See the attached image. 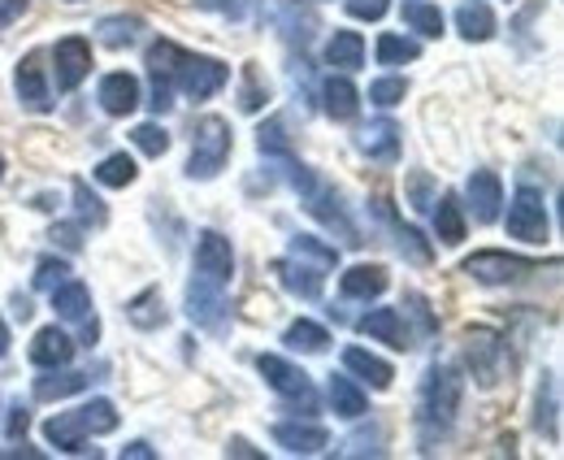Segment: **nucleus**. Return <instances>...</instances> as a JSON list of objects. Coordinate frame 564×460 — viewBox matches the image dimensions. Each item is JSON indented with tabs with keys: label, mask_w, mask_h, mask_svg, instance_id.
Wrapping results in <instances>:
<instances>
[{
	"label": "nucleus",
	"mask_w": 564,
	"mask_h": 460,
	"mask_svg": "<svg viewBox=\"0 0 564 460\" xmlns=\"http://www.w3.org/2000/svg\"><path fill=\"white\" fill-rule=\"evenodd\" d=\"M460 395H465V378L452 365H430L422 378V435H447L456 413H460Z\"/></svg>",
	"instance_id": "nucleus-1"
},
{
	"label": "nucleus",
	"mask_w": 564,
	"mask_h": 460,
	"mask_svg": "<svg viewBox=\"0 0 564 460\" xmlns=\"http://www.w3.org/2000/svg\"><path fill=\"white\" fill-rule=\"evenodd\" d=\"M230 148H235V135H230V122L226 118H200L196 122V135H192V161H187V179L196 183H209L226 170L230 161Z\"/></svg>",
	"instance_id": "nucleus-2"
},
{
	"label": "nucleus",
	"mask_w": 564,
	"mask_h": 460,
	"mask_svg": "<svg viewBox=\"0 0 564 460\" xmlns=\"http://www.w3.org/2000/svg\"><path fill=\"white\" fill-rule=\"evenodd\" d=\"M257 370H261V378L270 383V392H279L286 404H300L304 413H313L317 408V392H313V378L300 370V365H291L286 356H274V352H261L257 356Z\"/></svg>",
	"instance_id": "nucleus-3"
},
{
	"label": "nucleus",
	"mask_w": 564,
	"mask_h": 460,
	"mask_svg": "<svg viewBox=\"0 0 564 460\" xmlns=\"http://www.w3.org/2000/svg\"><path fill=\"white\" fill-rule=\"evenodd\" d=\"M230 83V66L217 62V57H200V53H183L178 69H174V87L187 96V100H209L221 87Z\"/></svg>",
	"instance_id": "nucleus-4"
},
{
	"label": "nucleus",
	"mask_w": 564,
	"mask_h": 460,
	"mask_svg": "<svg viewBox=\"0 0 564 460\" xmlns=\"http://www.w3.org/2000/svg\"><path fill=\"white\" fill-rule=\"evenodd\" d=\"M547 200L539 188H517L508 200V235L521 244H543L547 239Z\"/></svg>",
	"instance_id": "nucleus-5"
},
{
	"label": "nucleus",
	"mask_w": 564,
	"mask_h": 460,
	"mask_svg": "<svg viewBox=\"0 0 564 460\" xmlns=\"http://www.w3.org/2000/svg\"><path fill=\"white\" fill-rule=\"evenodd\" d=\"M192 278L205 282V287H217V291L230 287V278H235V253H230V239L221 231H200Z\"/></svg>",
	"instance_id": "nucleus-6"
},
{
	"label": "nucleus",
	"mask_w": 564,
	"mask_h": 460,
	"mask_svg": "<svg viewBox=\"0 0 564 460\" xmlns=\"http://www.w3.org/2000/svg\"><path fill=\"white\" fill-rule=\"evenodd\" d=\"M465 361H469L478 387L491 392L495 383L503 378V339L487 327H474L469 334H465Z\"/></svg>",
	"instance_id": "nucleus-7"
},
{
	"label": "nucleus",
	"mask_w": 564,
	"mask_h": 460,
	"mask_svg": "<svg viewBox=\"0 0 564 460\" xmlns=\"http://www.w3.org/2000/svg\"><path fill=\"white\" fill-rule=\"evenodd\" d=\"M534 269H539L534 261L512 257V253H499V248L474 253V257L465 261V274H469L474 282H482V287H508V282H517V278H525V274H534Z\"/></svg>",
	"instance_id": "nucleus-8"
},
{
	"label": "nucleus",
	"mask_w": 564,
	"mask_h": 460,
	"mask_svg": "<svg viewBox=\"0 0 564 460\" xmlns=\"http://www.w3.org/2000/svg\"><path fill=\"white\" fill-rule=\"evenodd\" d=\"M13 92H18L22 109H31V114H48L53 109V92H48V74H44V53H26L13 66Z\"/></svg>",
	"instance_id": "nucleus-9"
},
{
	"label": "nucleus",
	"mask_w": 564,
	"mask_h": 460,
	"mask_svg": "<svg viewBox=\"0 0 564 460\" xmlns=\"http://www.w3.org/2000/svg\"><path fill=\"white\" fill-rule=\"evenodd\" d=\"M87 74H91V44H87L83 35L57 40V49H53V78H57V92H74Z\"/></svg>",
	"instance_id": "nucleus-10"
},
{
	"label": "nucleus",
	"mask_w": 564,
	"mask_h": 460,
	"mask_svg": "<svg viewBox=\"0 0 564 460\" xmlns=\"http://www.w3.org/2000/svg\"><path fill=\"white\" fill-rule=\"evenodd\" d=\"M53 309H57V318L78 322L87 343H96L100 327H96V313H91V291H87L83 282H57V287H53Z\"/></svg>",
	"instance_id": "nucleus-11"
},
{
	"label": "nucleus",
	"mask_w": 564,
	"mask_h": 460,
	"mask_svg": "<svg viewBox=\"0 0 564 460\" xmlns=\"http://www.w3.org/2000/svg\"><path fill=\"white\" fill-rule=\"evenodd\" d=\"M140 100H143V92H140V78H135V74L113 69V74L100 78V109H105L109 118H127V114H135Z\"/></svg>",
	"instance_id": "nucleus-12"
},
{
	"label": "nucleus",
	"mask_w": 564,
	"mask_h": 460,
	"mask_svg": "<svg viewBox=\"0 0 564 460\" xmlns=\"http://www.w3.org/2000/svg\"><path fill=\"white\" fill-rule=\"evenodd\" d=\"M465 196H469V213H474V222L491 226L495 217H499V208H503V183H499V174H495V170H474V174H469V183H465Z\"/></svg>",
	"instance_id": "nucleus-13"
},
{
	"label": "nucleus",
	"mask_w": 564,
	"mask_h": 460,
	"mask_svg": "<svg viewBox=\"0 0 564 460\" xmlns=\"http://www.w3.org/2000/svg\"><path fill=\"white\" fill-rule=\"evenodd\" d=\"M274 443L286 448L291 457H317V452H326L330 435L317 421H279L274 426Z\"/></svg>",
	"instance_id": "nucleus-14"
},
{
	"label": "nucleus",
	"mask_w": 564,
	"mask_h": 460,
	"mask_svg": "<svg viewBox=\"0 0 564 460\" xmlns=\"http://www.w3.org/2000/svg\"><path fill=\"white\" fill-rule=\"evenodd\" d=\"M187 318L205 330H226V291L192 278L187 282Z\"/></svg>",
	"instance_id": "nucleus-15"
},
{
	"label": "nucleus",
	"mask_w": 564,
	"mask_h": 460,
	"mask_svg": "<svg viewBox=\"0 0 564 460\" xmlns=\"http://www.w3.org/2000/svg\"><path fill=\"white\" fill-rule=\"evenodd\" d=\"M356 330L369 334V339H378V343H387V347H395V352H409L413 347L400 309H369L365 318H356Z\"/></svg>",
	"instance_id": "nucleus-16"
},
{
	"label": "nucleus",
	"mask_w": 564,
	"mask_h": 460,
	"mask_svg": "<svg viewBox=\"0 0 564 460\" xmlns=\"http://www.w3.org/2000/svg\"><path fill=\"white\" fill-rule=\"evenodd\" d=\"M70 356H74V339L66 330H57V327L35 330V339H31V361H35L40 370H66Z\"/></svg>",
	"instance_id": "nucleus-17"
},
{
	"label": "nucleus",
	"mask_w": 564,
	"mask_h": 460,
	"mask_svg": "<svg viewBox=\"0 0 564 460\" xmlns=\"http://www.w3.org/2000/svg\"><path fill=\"white\" fill-rule=\"evenodd\" d=\"M356 148L369 161H395L400 157V127L391 118H378V122H369L365 131L356 135Z\"/></svg>",
	"instance_id": "nucleus-18"
},
{
	"label": "nucleus",
	"mask_w": 564,
	"mask_h": 460,
	"mask_svg": "<svg viewBox=\"0 0 564 460\" xmlns=\"http://www.w3.org/2000/svg\"><path fill=\"white\" fill-rule=\"evenodd\" d=\"M44 439L57 448V452H87V421L83 413H57L44 421Z\"/></svg>",
	"instance_id": "nucleus-19"
},
{
	"label": "nucleus",
	"mask_w": 564,
	"mask_h": 460,
	"mask_svg": "<svg viewBox=\"0 0 564 460\" xmlns=\"http://www.w3.org/2000/svg\"><path fill=\"white\" fill-rule=\"evenodd\" d=\"M274 269H279L282 287H286L291 296H300V300H317V296H322V269H317V265L300 261V257H282Z\"/></svg>",
	"instance_id": "nucleus-20"
},
{
	"label": "nucleus",
	"mask_w": 564,
	"mask_h": 460,
	"mask_svg": "<svg viewBox=\"0 0 564 460\" xmlns=\"http://www.w3.org/2000/svg\"><path fill=\"white\" fill-rule=\"evenodd\" d=\"M322 109H326L335 122H352L356 109H360V92L352 87V78L330 74V78L322 83Z\"/></svg>",
	"instance_id": "nucleus-21"
},
{
	"label": "nucleus",
	"mask_w": 564,
	"mask_h": 460,
	"mask_svg": "<svg viewBox=\"0 0 564 460\" xmlns=\"http://www.w3.org/2000/svg\"><path fill=\"white\" fill-rule=\"evenodd\" d=\"M344 370L356 374V378H365L373 392H387V387L395 383V370H391L382 356L365 352V347H348V352H344Z\"/></svg>",
	"instance_id": "nucleus-22"
},
{
	"label": "nucleus",
	"mask_w": 564,
	"mask_h": 460,
	"mask_svg": "<svg viewBox=\"0 0 564 460\" xmlns=\"http://www.w3.org/2000/svg\"><path fill=\"white\" fill-rule=\"evenodd\" d=\"M387 269L382 265H352L344 278H339V291L348 296V300H378L382 291H387Z\"/></svg>",
	"instance_id": "nucleus-23"
},
{
	"label": "nucleus",
	"mask_w": 564,
	"mask_h": 460,
	"mask_svg": "<svg viewBox=\"0 0 564 460\" xmlns=\"http://www.w3.org/2000/svg\"><path fill=\"white\" fill-rule=\"evenodd\" d=\"M561 404H556V374H543V383H539V395H534V430L547 439V443H556L561 439V413H556Z\"/></svg>",
	"instance_id": "nucleus-24"
},
{
	"label": "nucleus",
	"mask_w": 564,
	"mask_h": 460,
	"mask_svg": "<svg viewBox=\"0 0 564 460\" xmlns=\"http://www.w3.org/2000/svg\"><path fill=\"white\" fill-rule=\"evenodd\" d=\"M456 31H460L469 44H487V40L495 35L491 4H482V0H465V4L456 9Z\"/></svg>",
	"instance_id": "nucleus-25"
},
{
	"label": "nucleus",
	"mask_w": 564,
	"mask_h": 460,
	"mask_svg": "<svg viewBox=\"0 0 564 460\" xmlns=\"http://www.w3.org/2000/svg\"><path fill=\"white\" fill-rule=\"evenodd\" d=\"M326 66L335 69H360L365 66V40L356 31H335L326 44Z\"/></svg>",
	"instance_id": "nucleus-26"
},
{
	"label": "nucleus",
	"mask_w": 564,
	"mask_h": 460,
	"mask_svg": "<svg viewBox=\"0 0 564 460\" xmlns=\"http://www.w3.org/2000/svg\"><path fill=\"white\" fill-rule=\"evenodd\" d=\"M434 235L443 244H460L465 239V213H460V200L456 196H438L434 200Z\"/></svg>",
	"instance_id": "nucleus-27"
},
{
	"label": "nucleus",
	"mask_w": 564,
	"mask_h": 460,
	"mask_svg": "<svg viewBox=\"0 0 564 460\" xmlns=\"http://www.w3.org/2000/svg\"><path fill=\"white\" fill-rule=\"evenodd\" d=\"M326 395H330V408H335L339 417H348V421H356V417H365V408H369V399H365V392L356 387L352 378H344V374H335V378H330V387H326Z\"/></svg>",
	"instance_id": "nucleus-28"
},
{
	"label": "nucleus",
	"mask_w": 564,
	"mask_h": 460,
	"mask_svg": "<svg viewBox=\"0 0 564 460\" xmlns=\"http://www.w3.org/2000/svg\"><path fill=\"white\" fill-rule=\"evenodd\" d=\"M373 57H378V66H404V62H417V57H422V44H417L413 35L387 31V35H378Z\"/></svg>",
	"instance_id": "nucleus-29"
},
{
	"label": "nucleus",
	"mask_w": 564,
	"mask_h": 460,
	"mask_svg": "<svg viewBox=\"0 0 564 460\" xmlns=\"http://www.w3.org/2000/svg\"><path fill=\"white\" fill-rule=\"evenodd\" d=\"M127 322H131V327H140V330L165 327V300H161V291H156V287L140 291V296L127 304Z\"/></svg>",
	"instance_id": "nucleus-30"
},
{
	"label": "nucleus",
	"mask_w": 564,
	"mask_h": 460,
	"mask_svg": "<svg viewBox=\"0 0 564 460\" xmlns=\"http://www.w3.org/2000/svg\"><path fill=\"white\" fill-rule=\"evenodd\" d=\"M178 57H183V49H178L174 40H156V44L148 49V74H152V83H165V87H174V69H178Z\"/></svg>",
	"instance_id": "nucleus-31"
},
{
	"label": "nucleus",
	"mask_w": 564,
	"mask_h": 460,
	"mask_svg": "<svg viewBox=\"0 0 564 460\" xmlns=\"http://www.w3.org/2000/svg\"><path fill=\"white\" fill-rule=\"evenodd\" d=\"M282 343H286L291 352H326L330 334H326V327H317V322L300 318V322H291V327H286V334H282Z\"/></svg>",
	"instance_id": "nucleus-32"
},
{
	"label": "nucleus",
	"mask_w": 564,
	"mask_h": 460,
	"mask_svg": "<svg viewBox=\"0 0 564 460\" xmlns=\"http://www.w3.org/2000/svg\"><path fill=\"white\" fill-rule=\"evenodd\" d=\"M135 174H140V165H135L127 152H113V157H105V161L96 165V183H100V188H131Z\"/></svg>",
	"instance_id": "nucleus-33"
},
{
	"label": "nucleus",
	"mask_w": 564,
	"mask_h": 460,
	"mask_svg": "<svg viewBox=\"0 0 564 460\" xmlns=\"http://www.w3.org/2000/svg\"><path fill=\"white\" fill-rule=\"evenodd\" d=\"M404 22L425 35V40H438L443 35V9L438 4H425V0H404Z\"/></svg>",
	"instance_id": "nucleus-34"
},
{
	"label": "nucleus",
	"mask_w": 564,
	"mask_h": 460,
	"mask_svg": "<svg viewBox=\"0 0 564 460\" xmlns=\"http://www.w3.org/2000/svg\"><path fill=\"white\" fill-rule=\"evenodd\" d=\"M96 31H100V44L105 49H131L140 40L143 22L140 18H105Z\"/></svg>",
	"instance_id": "nucleus-35"
},
{
	"label": "nucleus",
	"mask_w": 564,
	"mask_h": 460,
	"mask_svg": "<svg viewBox=\"0 0 564 460\" xmlns=\"http://www.w3.org/2000/svg\"><path fill=\"white\" fill-rule=\"evenodd\" d=\"M87 387V374H57L48 370L44 378H35V399H66Z\"/></svg>",
	"instance_id": "nucleus-36"
},
{
	"label": "nucleus",
	"mask_w": 564,
	"mask_h": 460,
	"mask_svg": "<svg viewBox=\"0 0 564 460\" xmlns=\"http://www.w3.org/2000/svg\"><path fill=\"white\" fill-rule=\"evenodd\" d=\"M404 96H409V78H400V74H382L369 83V105H378V109H395Z\"/></svg>",
	"instance_id": "nucleus-37"
},
{
	"label": "nucleus",
	"mask_w": 564,
	"mask_h": 460,
	"mask_svg": "<svg viewBox=\"0 0 564 460\" xmlns=\"http://www.w3.org/2000/svg\"><path fill=\"white\" fill-rule=\"evenodd\" d=\"M291 257H300V261H313L317 269H330V265H339V253H335L330 244L313 239V235H295V239H291Z\"/></svg>",
	"instance_id": "nucleus-38"
},
{
	"label": "nucleus",
	"mask_w": 564,
	"mask_h": 460,
	"mask_svg": "<svg viewBox=\"0 0 564 460\" xmlns=\"http://www.w3.org/2000/svg\"><path fill=\"white\" fill-rule=\"evenodd\" d=\"M74 204H78V222H83V226H105V222H109V208L100 204V196H96L83 179H74Z\"/></svg>",
	"instance_id": "nucleus-39"
},
{
	"label": "nucleus",
	"mask_w": 564,
	"mask_h": 460,
	"mask_svg": "<svg viewBox=\"0 0 564 460\" xmlns=\"http://www.w3.org/2000/svg\"><path fill=\"white\" fill-rule=\"evenodd\" d=\"M78 413H83V421H87V435H113V430H118V408H113L109 399H91V404H83Z\"/></svg>",
	"instance_id": "nucleus-40"
},
{
	"label": "nucleus",
	"mask_w": 564,
	"mask_h": 460,
	"mask_svg": "<svg viewBox=\"0 0 564 460\" xmlns=\"http://www.w3.org/2000/svg\"><path fill=\"white\" fill-rule=\"evenodd\" d=\"M131 143L140 148L143 157H165V152H170V135H165V127H156V122L135 127V131H131Z\"/></svg>",
	"instance_id": "nucleus-41"
},
{
	"label": "nucleus",
	"mask_w": 564,
	"mask_h": 460,
	"mask_svg": "<svg viewBox=\"0 0 564 460\" xmlns=\"http://www.w3.org/2000/svg\"><path fill=\"white\" fill-rule=\"evenodd\" d=\"M395 244H400V253H404L409 261H417V265L430 261V244H425L413 226H395Z\"/></svg>",
	"instance_id": "nucleus-42"
},
{
	"label": "nucleus",
	"mask_w": 564,
	"mask_h": 460,
	"mask_svg": "<svg viewBox=\"0 0 564 460\" xmlns=\"http://www.w3.org/2000/svg\"><path fill=\"white\" fill-rule=\"evenodd\" d=\"M257 148H261L265 157H291V143H286V135H282V122L261 127V135H257Z\"/></svg>",
	"instance_id": "nucleus-43"
},
{
	"label": "nucleus",
	"mask_w": 564,
	"mask_h": 460,
	"mask_svg": "<svg viewBox=\"0 0 564 460\" xmlns=\"http://www.w3.org/2000/svg\"><path fill=\"white\" fill-rule=\"evenodd\" d=\"M66 274H70V265L48 257V261H40V269H35V287H40V291H53L57 282H66Z\"/></svg>",
	"instance_id": "nucleus-44"
},
{
	"label": "nucleus",
	"mask_w": 564,
	"mask_h": 460,
	"mask_svg": "<svg viewBox=\"0 0 564 460\" xmlns=\"http://www.w3.org/2000/svg\"><path fill=\"white\" fill-rule=\"evenodd\" d=\"M387 9H391V0H348V13L356 22H378V18H387Z\"/></svg>",
	"instance_id": "nucleus-45"
},
{
	"label": "nucleus",
	"mask_w": 564,
	"mask_h": 460,
	"mask_svg": "<svg viewBox=\"0 0 564 460\" xmlns=\"http://www.w3.org/2000/svg\"><path fill=\"white\" fill-rule=\"evenodd\" d=\"M22 13H26V0H0V35H4V26L18 22Z\"/></svg>",
	"instance_id": "nucleus-46"
},
{
	"label": "nucleus",
	"mask_w": 564,
	"mask_h": 460,
	"mask_svg": "<svg viewBox=\"0 0 564 460\" xmlns=\"http://www.w3.org/2000/svg\"><path fill=\"white\" fill-rule=\"evenodd\" d=\"M13 417H9V439H18V435H26V408L18 404V408H9Z\"/></svg>",
	"instance_id": "nucleus-47"
},
{
	"label": "nucleus",
	"mask_w": 564,
	"mask_h": 460,
	"mask_svg": "<svg viewBox=\"0 0 564 460\" xmlns=\"http://www.w3.org/2000/svg\"><path fill=\"white\" fill-rule=\"evenodd\" d=\"M122 457H135V460H156V452H152V448H148V443H143V439H135V443H127V448H122Z\"/></svg>",
	"instance_id": "nucleus-48"
},
{
	"label": "nucleus",
	"mask_w": 564,
	"mask_h": 460,
	"mask_svg": "<svg viewBox=\"0 0 564 460\" xmlns=\"http://www.w3.org/2000/svg\"><path fill=\"white\" fill-rule=\"evenodd\" d=\"M226 452H230V457H252V460L261 457V452H257L248 439H230V448H226Z\"/></svg>",
	"instance_id": "nucleus-49"
},
{
	"label": "nucleus",
	"mask_w": 564,
	"mask_h": 460,
	"mask_svg": "<svg viewBox=\"0 0 564 460\" xmlns=\"http://www.w3.org/2000/svg\"><path fill=\"white\" fill-rule=\"evenodd\" d=\"M0 457H4V460H18V457H31V460H40V452H35V448H26V443H22V448H4V452H0Z\"/></svg>",
	"instance_id": "nucleus-50"
},
{
	"label": "nucleus",
	"mask_w": 564,
	"mask_h": 460,
	"mask_svg": "<svg viewBox=\"0 0 564 460\" xmlns=\"http://www.w3.org/2000/svg\"><path fill=\"white\" fill-rule=\"evenodd\" d=\"M413 200H417V208H430V204H425V179L422 174L413 179Z\"/></svg>",
	"instance_id": "nucleus-51"
},
{
	"label": "nucleus",
	"mask_w": 564,
	"mask_h": 460,
	"mask_svg": "<svg viewBox=\"0 0 564 460\" xmlns=\"http://www.w3.org/2000/svg\"><path fill=\"white\" fill-rule=\"evenodd\" d=\"M9 352V327H4V318H0V356Z\"/></svg>",
	"instance_id": "nucleus-52"
},
{
	"label": "nucleus",
	"mask_w": 564,
	"mask_h": 460,
	"mask_svg": "<svg viewBox=\"0 0 564 460\" xmlns=\"http://www.w3.org/2000/svg\"><path fill=\"white\" fill-rule=\"evenodd\" d=\"M0 179H4V157H0Z\"/></svg>",
	"instance_id": "nucleus-53"
},
{
	"label": "nucleus",
	"mask_w": 564,
	"mask_h": 460,
	"mask_svg": "<svg viewBox=\"0 0 564 460\" xmlns=\"http://www.w3.org/2000/svg\"><path fill=\"white\" fill-rule=\"evenodd\" d=\"M70 4H78V0H70Z\"/></svg>",
	"instance_id": "nucleus-54"
}]
</instances>
